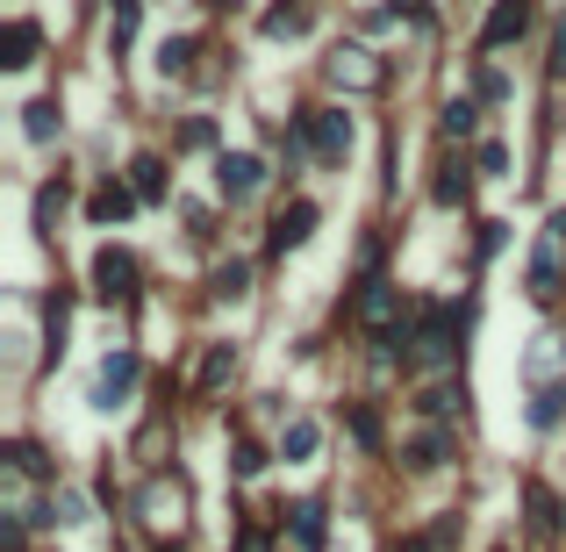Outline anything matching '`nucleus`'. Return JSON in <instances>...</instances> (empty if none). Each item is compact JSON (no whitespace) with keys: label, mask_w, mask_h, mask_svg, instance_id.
<instances>
[{"label":"nucleus","mask_w":566,"mask_h":552,"mask_svg":"<svg viewBox=\"0 0 566 552\" xmlns=\"http://www.w3.org/2000/svg\"><path fill=\"white\" fill-rule=\"evenodd\" d=\"M552 79H566V15H559V29H552Z\"/></svg>","instance_id":"obj_33"},{"label":"nucleus","mask_w":566,"mask_h":552,"mask_svg":"<svg viewBox=\"0 0 566 552\" xmlns=\"http://www.w3.org/2000/svg\"><path fill=\"white\" fill-rule=\"evenodd\" d=\"M452 345H459V338H452V309H430L423 330H416V345H409V359L416 366H445Z\"/></svg>","instance_id":"obj_8"},{"label":"nucleus","mask_w":566,"mask_h":552,"mask_svg":"<svg viewBox=\"0 0 566 552\" xmlns=\"http://www.w3.org/2000/svg\"><path fill=\"white\" fill-rule=\"evenodd\" d=\"M187 65H194V36H165V44H158V72H165V79H180Z\"/></svg>","instance_id":"obj_18"},{"label":"nucleus","mask_w":566,"mask_h":552,"mask_svg":"<svg viewBox=\"0 0 566 552\" xmlns=\"http://www.w3.org/2000/svg\"><path fill=\"white\" fill-rule=\"evenodd\" d=\"M473 87H481V101H502V94H509V79H502L495 65H481V79H473Z\"/></svg>","instance_id":"obj_30"},{"label":"nucleus","mask_w":566,"mask_h":552,"mask_svg":"<svg viewBox=\"0 0 566 552\" xmlns=\"http://www.w3.org/2000/svg\"><path fill=\"white\" fill-rule=\"evenodd\" d=\"M8 466H15V474H51V459L36 445H8Z\"/></svg>","instance_id":"obj_27"},{"label":"nucleus","mask_w":566,"mask_h":552,"mask_svg":"<svg viewBox=\"0 0 566 552\" xmlns=\"http://www.w3.org/2000/svg\"><path fill=\"white\" fill-rule=\"evenodd\" d=\"M481 130V108L473 101H445V137H473Z\"/></svg>","instance_id":"obj_22"},{"label":"nucleus","mask_w":566,"mask_h":552,"mask_svg":"<svg viewBox=\"0 0 566 552\" xmlns=\"http://www.w3.org/2000/svg\"><path fill=\"white\" fill-rule=\"evenodd\" d=\"M58 216H65V187H44V194H36V223L51 230Z\"/></svg>","instance_id":"obj_28"},{"label":"nucleus","mask_w":566,"mask_h":552,"mask_svg":"<svg viewBox=\"0 0 566 552\" xmlns=\"http://www.w3.org/2000/svg\"><path fill=\"white\" fill-rule=\"evenodd\" d=\"M230 373H237V352H230V345H208L201 373H194V395H216V388H223Z\"/></svg>","instance_id":"obj_14"},{"label":"nucleus","mask_w":566,"mask_h":552,"mask_svg":"<svg viewBox=\"0 0 566 552\" xmlns=\"http://www.w3.org/2000/svg\"><path fill=\"white\" fill-rule=\"evenodd\" d=\"M294 545L302 552H323V502H294Z\"/></svg>","instance_id":"obj_15"},{"label":"nucleus","mask_w":566,"mask_h":552,"mask_svg":"<svg viewBox=\"0 0 566 552\" xmlns=\"http://www.w3.org/2000/svg\"><path fill=\"white\" fill-rule=\"evenodd\" d=\"M137 517H144V531H151V538H180V531H187V488L158 474V481L137 495Z\"/></svg>","instance_id":"obj_1"},{"label":"nucleus","mask_w":566,"mask_h":552,"mask_svg":"<svg viewBox=\"0 0 566 552\" xmlns=\"http://www.w3.org/2000/svg\"><path fill=\"white\" fill-rule=\"evenodd\" d=\"M237 552H273V545H266V531H244V538H237Z\"/></svg>","instance_id":"obj_37"},{"label":"nucleus","mask_w":566,"mask_h":552,"mask_svg":"<svg viewBox=\"0 0 566 552\" xmlns=\"http://www.w3.org/2000/svg\"><path fill=\"white\" fill-rule=\"evenodd\" d=\"M58 137V101H36L29 108V144H51Z\"/></svg>","instance_id":"obj_26"},{"label":"nucleus","mask_w":566,"mask_h":552,"mask_svg":"<svg viewBox=\"0 0 566 552\" xmlns=\"http://www.w3.org/2000/svg\"><path fill=\"white\" fill-rule=\"evenodd\" d=\"M524 287H531V302H552V294L566 287V216H559V223H545V237H538V252H531V273H524Z\"/></svg>","instance_id":"obj_2"},{"label":"nucleus","mask_w":566,"mask_h":552,"mask_svg":"<svg viewBox=\"0 0 566 552\" xmlns=\"http://www.w3.org/2000/svg\"><path fill=\"white\" fill-rule=\"evenodd\" d=\"M180 144H187V151H201V144H216V130H208V122H187V130H180Z\"/></svg>","instance_id":"obj_34"},{"label":"nucleus","mask_w":566,"mask_h":552,"mask_svg":"<svg viewBox=\"0 0 566 552\" xmlns=\"http://www.w3.org/2000/svg\"><path fill=\"white\" fill-rule=\"evenodd\" d=\"M86 208H94V223H122V216L137 208V187H115V180H108V187L94 194V201H86Z\"/></svg>","instance_id":"obj_16"},{"label":"nucleus","mask_w":566,"mask_h":552,"mask_svg":"<svg viewBox=\"0 0 566 552\" xmlns=\"http://www.w3.org/2000/svg\"><path fill=\"white\" fill-rule=\"evenodd\" d=\"M524 502H531V531H538V538H559V531H566V510H559V495H552L545 481L524 488Z\"/></svg>","instance_id":"obj_13"},{"label":"nucleus","mask_w":566,"mask_h":552,"mask_svg":"<svg viewBox=\"0 0 566 552\" xmlns=\"http://www.w3.org/2000/svg\"><path fill=\"white\" fill-rule=\"evenodd\" d=\"M244 280H251V273H244V266H237V259H230V266H223V273H216V294H244Z\"/></svg>","instance_id":"obj_31"},{"label":"nucleus","mask_w":566,"mask_h":552,"mask_svg":"<svg viewBox=\"0 0 566 552\" xmlns=\"http://www.w3.org/2000/svg\"><path fill=\"white\" fill-rule=\"evenodd\" d=\"M330 79H337L344 94H373V87H387V65H380L366 44H337V51H330Z\"/></svg>","instance_id":"obj_4"},{"label":"nucleus","mask_w":566,"mask_h":552,"mask_svg":"<svg viewBox=\"0 0 566 552\" xmlns=\"http://www.w3.org/2000/svg\"><path fill=\"white\" fill-rule=\"evenodd\" d=\"M137 15H144L137 0H115V8H108V44H115V51L130 44V36H137Z\"/></svg>","instance_id":"obj_20"},{"label":"nucleus","mask_w":566,"mask_h":552,"mask_svg":"<svg viewBox=\"0 0 566 552\" xmlns=\"http://www.w3.org/2000/svg\"><path fill=\"white\" fill-rule=\"evenodd\" d=\"M524 22H531V0H495V15L481 29V51H502L509 36H524Z\"/></svg>","instance_id":"obj_10"},{"label":"nucleus","mask_w":566,"mask_h":552,"mask_svg":"<svg viewBox=\"0 0 566 552\" xmlns=\"http://www.w3.org/2000/svg\"><path fill=\"white\" fill-rule=\"evenodd\" d=\"M459 402H466V388H459V380H445V388H430V395H423V416H438V424H445Z\"/></svg>","instance_id":"obj_23"},{"label":"nucleus","mask_w":566,"mask_h":552,"mask_svg":"<svg viewBox=\"0 0 566 552\" xmlns=\"http://www.w3.org/2000/svg\"><path fill=\"white\" fill-rule=\"evenodd\" d=\"M302 137L316 144L323 165H337V158L352 151V115H337V108H309V115H302Z\"/></svg>","instance_id":"obj_5"},{"label":"nucleus","mask_w":566,"mask_h":552,"mask_svg":"<svg viewBox=\"0 0 566 552\" xmlns=\"http://www.w3.org/2000/svg\"><path fill=\"white\" fill-rule=\"evenodd\" d=\"M94 294H101V302H130V294H137V259L115 252V244L94 252Z\"/></svg>","instance_id":"obj_6"},{"label":"nucleus","mask_w":566,"mask_h":552,"mask_svg":"<svg viewBox=\"0 0 566 552\" xmlns=\"http://www.w3.org/2000/svg\"><path fill=\"white\" fill-rule=\"evenodd\" d=\"M559 388H538V395H531V424H538V431H552V424H559Z\"/></svg>","instance_id":"obj_25"},{"label":"nucleus","mask_w":566,"mask_h":552,"mask_svg":"<svg viewBox=\"0 0 566 552\" xmlns=\"http://www.w3.org/2000/svg\"><path fill=\"white\" fill-rule=\"evenodd\" d=\"M438 545H445V524H438V531H423V538H409L402 552H438Z\"/></svg>","instance_id":"obj_36"},{"label":"nucleus","mask_w":566,"mask_h":552,"mask_svg":"<svg viewBox=\"0 0 566 552\" xmlns=\"http://www.w3.org/2000/svg\"><path fill=\"white\" fill-rule=\"evenodd\" d=\"M130 187H137V201H158V194H165V165H158V158H137V165H130Z\"/></svg>","instance_id":"obj_19"},{"label":"nucleus","mask_w":566,"mask_h":552,"mask_svg":"<svg viewBox=\"0 0 566 552\" xmlns=\"http://www.w3.org/2000/svg\"><path fill=\"white\" fill-rule=\"evenodd\" d=\"M359 323H366V338L387 352V345L402 338V287H387V280H366V294H359Z\"/></svg>","instance_id":"obj_3"},{"label":"nucleus","mask_w":566,"mask_h":552,"mask_svg":"<svg viewBox=\"0 0 566 552\" xmlns=\"http://www.w3.org/2000/svg\"><path fill=\"white\" fill-rule=\"evenodd\" d=\"M438 201H466V165H445V180H438Z\"/></svg>","instance_id":"obj_29"},{"label":"nucleus","mask_w":566,"mask_h":552,"mask_svg":"<svg viewBox=\"0 0 566 552\" xmlns=\"http://www.w3.org/2000/svg\"><path fill=\"white\" fill-rule=\"evenodd\" d=\"M237 474H244V481H251V474H266V452H258V445H237Z\"/></svg>","instance_id":"obj_32"},{"label":"nucleus","mask_w":566,"mask_h":552,"mask_svg":"<svg viewBox=\"0 0 566 552\" xmlns=\"http://www.w3.org/2000/svg\"><path fill=\"white\" fill-rule=\"evenodd\" d=\"M502 237H509L502 223H481V259H495V252H502Z\"/></svg>","instance_id":"obj_35"},{"label":"nucleus","mask_w":566,"mask_h":552,"mask_svg":"<svg viewBox=\"0 0 566 552\" xmlns=\"http://www.w3.org/2000/svg\"><path fill=\"white\" fill-rule=\"evenodd\" d=\"M36 44H44V29H36L29 15H22V22H8V36H0V65H8V72L36 65Z\"/></svg>","instance_id":"obj_11"},{"label":"nucleus","mask_w":566,"mask_h":552,"mask_svg":"<svg viewBox=\"0 0 566 552\" xmlns=\"http://www.w3.org/2000/svg\"><path fill=\"white\" fill-rule=\"evenodd\" d=\"M416 466H445L452 459V431H430V438H416V452H409Z\"/></svg>","instance_id":"obj_24"},{"label":"nucleus","mask_w":566,"mask_h":552,"mask_svg":"<svg viewBox=\"0 0 566 552\" xmlns=\"http://www.w3.org/2000/svg\"><path fill=\"white\" fill-rule=\"evenodd\" d=\"M309 29V8H273V15H266V36H273V44H287V36H302Z\"/></svg>","instance_id":"obj_21"},{"label":"nucleus","mask_w":566,"mask_h":552,"mask_svg":"<svg viewBox=\"0 0 566 552\" xmlns=\"http://www.w3.org/2000/svg\"><path fill=\"white\" fill-rule=\"evenodd\" d=\"M130 388H137V352H108L101 373H94V402H101V409H115Z\"/></svg>","instance_id":"obj_9"},{"label":"nucleus","mask_w":566,"mask_h":552,"mask_svg":"<svg viewBox=\"0 0 566 552\" xmlns=\"http://www.w3.org/2000/svg\"><path fill=\"white\" fill-rule=\"evenodd\" d=\"M316 438H323V431H316L309 416H294L287 431H280V459H309V452H316Z\"/></svg>","instance_id":"obj_17"},{"label":"nucleus","mask_w":566,"mask_h":552,"mask_svg":"<svg viewBox=\"0 0 566 552\" xmlns=\"http://www.w3.org/2000/svg\"><path fill=\"white\" fill-rule=\"evenodd\" d=\"M216 187H223L230 201H251V194L266 187V165H258L251 151H223L216 158Z\"/></svg>","instance_id":"obj_7"},{"label":"nucleus","mask_w":566,"mask_h":552,"mask_svg":"<svg viewBox=\"0 0 566 552\" xmlns=\"http://www.w3.org/2000/svg\"><path fill=\"white\" fill-rule=\"evenodd\" d=\"M309 230H316V201L280 208V216H273V252H294V244H309Z\"/></svg>","instance_id":"obj_12"}]
</instances>
